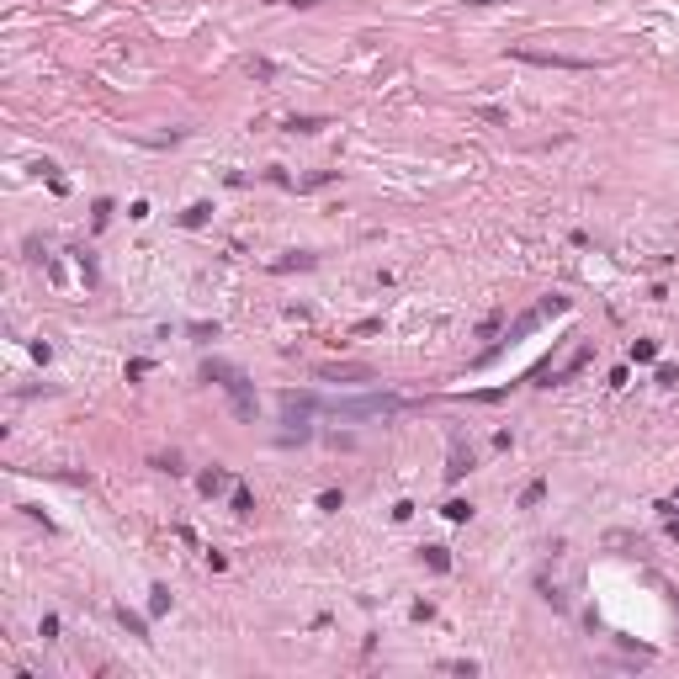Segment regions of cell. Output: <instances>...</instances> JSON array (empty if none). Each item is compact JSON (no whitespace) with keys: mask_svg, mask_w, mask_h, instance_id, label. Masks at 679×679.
Instances as JSON below:
<instances>
[{"mask_svg":"<svg viewBox=\"0 0 679 679\" xmlns=\"http://www.w3.org/2000/svg\"><path fill=\"white\" fill-rule=\"evenodd\" d=\"M165 610H170V589L154 584V589H149V616H165Z\"/></svg>","mask_w":679,"mask_h":679,"instance_id":"obj_5","label":"cell"},{"mask_svg":"<svg viewBox=\"0 0 679 679\" xmlns=\"http://www.w3.org/2000/svg\"><path fill=\"white\" fill-rule=\"evenodd\" d=\"M425 562H430L436 573H446V568H451V552H446V547H425Z\"/></svg>","mask_w":679,"mask_h":679,"instance_id":"obj_7","label":"cell"},{"mask_svg":"<svg viewBox=\"0 0 679 679\" xmlns=\"http://www.w3.org/2000/svg\"><path fill=\"white\" fill-rule=\"evenodd\" d=\"M313 409H319V403L308 398V393H302V398H298V393H287V398H281V414H287V420L298 425V430H302V420H308Z\"/></svg>","mask_w":679,"mask_h":679,"instance_id":"obj_4","label":"cell"},{"mask_svg":"<svg viewBox=\"0 0 679 679\" xmlns=\"http://www.w3.org/2000/svg\"><path fill=\"white\" fill-rule=\"evenodd\" d=\"M207 213H213L207 202H197V207H186V228H202V223H207Z\"/></svg>","mask_w":679,"mask_h":679,"instance_id":"obj_10","label":"cell"},{"mask_svg":"<svg viewBox=\"0 0 679 679\" xmlns=\"http://www.w3.org/2000/svg\"><path fill=\"white\" fill-rule=\"evenodd\" d=\"M319 377H372V372L366 366H324Z\"/></svg>","mask_w":679,"mask_h":679,"instance_id":"obj_9","label":"cell"},{"mask_svg":"<svg viewBox=\"0 0 679 679\" xmlns=\"http://www.w3.org/2000/svg\"><path fill=\"white\" fill-rule=\"evenodd\" d=\"M223 483H228V478H223V473H218V467H213V473H202V494H218V488H223Z\"/></svg>","mask_w":679,"mask_h":679,"instance_id":"obj_12","label":"cell"},{"mask_svg":"<svg viewBox=\"0 0 679 679\" xmlns=\"http://www.w3.org/2000/svg\"><path fill=\"white\" fill-rule=\"evenodd\" d=\"M541 494H547V483H525V494H520V504H541Z\"/></svg>","mask_w":679,"mask_h":679,"instance_id":"obj_14","label":"cell"},{"mask_svg":"<svg viewBox=\"0 0 679 679\" xmlns=\"http://www.w3.org/2000/svg\"><path fill=\"white\" fill-rule=\"evenodd\" d=\"M515 59H525V64H552V69H589L584 59H562V53H536V48H515Z\"/></svg>","mask_w":679,"mask_h":679,"instance_id":"obj_3","label":"cell"},{"mask_svg":"<svg viewBox=\"0 0 679 679\" xmlns=\"http://www.w3.org/2000/svg\"><path fill=\"white\" fill-rule=\"evenodd\" d=\"M658 356V345H653V340H637V345H632V361H653Z\"/></svg>","mask_w":679,"mask_h":679,"instance_id":"obj_11","label":"cell"},{"mask_svg":"<svg viewBox=\"0 0 679 679\" xmlns=\"http://www.w3.org/2000/svg\"><path fill=\"white\" fill-rule=\"evenodd\" d=\"M446 515H451V520H467V515H473V504H462V499H451V504H446Z\"/></svg>","mask_w":679,"mask_h":679,"instance_id":"obj_16","label":"cell"},{"mask_svg":"<svg viewBox=\"0 0 679 679\" xmlns=\"http://www.w3.org/2000/svg\"><path fill=\"white\" fill-rule=\"evenodd\" d=\"M467 467H473V457H462V446H451V467H446V478L457 483L462 473H467Z\"/></svg>","mask_w":679,"mask_h":679,"instance_id":"obj_8","label":"cell"},{"mask_svg":"<svg viewBox=\"0 0 679 679\" xmlns=\"http://www.w3.org/2000/svg\"><path fill=\"white\" fill-rule=\"evenodd\" d=\"M403 409V398H345V403H335V414L340 420H372V414H398Z\"/></svg>","mask_w":679,"mask_h":679,"instance_id":"obj_2","label":"cell"},{"mask_svg":"<svg viewBox=\"0 0 679 679\" xmlns=\"http://www.w3.org/2000/svg\"><path fill=\"white\" fill-rule=\"evenodd\" d=\"M287 128H292V133H319L324 122H319V117H292V122H287Z\"/></svg>","mask_w":679,"mask_h":679,"instance_id":"obj_13","label":"cell"},{"mask_svg":"<svg viewBox=\"0 0 679 679\" xmlns=\"http://www.w3.org/2000/svg\"><path fill=\"white\" fill-rule=\"evenodd\" d=\"M250 510H255V499H250L244 488H234V515H250Z\"/></svg>","mask_w":679,"mask_h":679,"instance_id":"obj_15","label":"cell"},{"mask_svg":"<svg viewBox=\"0 0 679 679\" xmlns=\"http://www.w3.org/2000/svg\"><path fill=\"white\" fill-rule=\"evenodd\" d=\"M117 621L128 626V632H133V637H149V626H143V616H133L128 605H117Z\"/></svg>","mask_w":679,"mask_h":679,"instance_id":"obj_6","label":"cell"},{"mask_svg":"<svg viewBox=\"0 0 679 679\" xmlns=\"http://www.w3.org/2000/svg\"><path fill=\"white\" fill-rule=\"evenodd\" d=\"M202 372L228 388V398H234V414H239V420H255V393H250V382H244L239 366H228V361H207Z\"/></svg>","mask_w":679,"mask_h":679,"instance_id":"obj_1","label":"cell"}]
</instances>
